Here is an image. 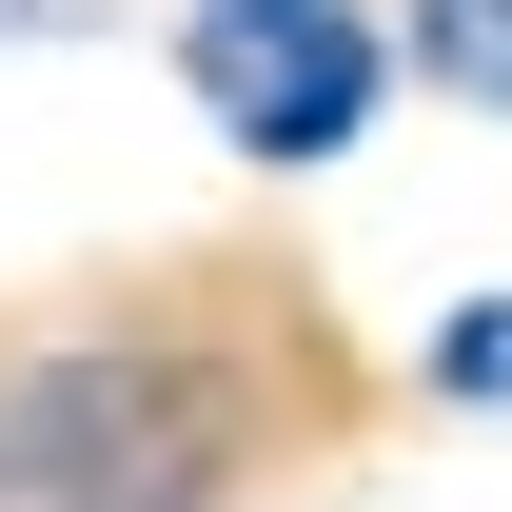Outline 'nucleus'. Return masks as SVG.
I'll return each mask as SVG.
<instances>
[{
    "label": "nucleus",
    "instance_id": "obj_4",
    "mask_svg": "<svg viewBox=\"0 0 512 512\" xmlns=\"http://www.w3.org/2000/svg\"><path fill=\"white\" fill-rule=\"evenodd\" d=\"M414 375H434L453 414H512V296H453V316H434V355H414Z\"/></svg>",
    "mask_w": 512,
    "mask_h": 512
},
{
    "label": "nucleus",
    "instance_id": "obj_5",
    "mask_svg": "<svg viewBox=\"0 0 512 512\" xmlns=\"http://www.w3.org/2000/svg\"><path fill=\"white\" fill-rule=\"evenodd\" d=\"M20 20H79V0H0V40H20Z\"/></svg>",
    "mask_w": 512,
    "mask_h": 512
},
{
    "label": "nucleus",
    "instance_id": "obj_1",
    "mask_svg": "<svg viewBox=\"0 0 512 512\" xmlns=\"http://www.w3.org/2000/svg\"><path fill=\"white\" fill-rule=\"evenodd\" d=\"M237 453H256V375L197 335L0 355V512H197Z\"/></svg>",
    "mask_w": 512,
    "mask_h": 512
},
{
    "label": "nucleus",
    "instance_id": "obj_3",
    "mask_svg": "<svg viewBox=\"0 0 512 512\" xmlns=\"http://www.w3.org/2000/svg\"><path fill=\"white\" fill-rule=\"evenodd\" d=\"M414 79L473 99V119H512V0H414Z\"/></svg>",
    "mask_w": 512,
    "mask_h": 512
},
{
    "label": "nucleus",
    "instance_id": "obj_2",
    "mask_svg": "<svg viewBox=\"0 0 512 512\" xmlns=\"http://www.w3.org/2000/svg\"><path fill=\"white\" fill-rule=\"evenodd\" d=\"M178 99L256 178H316V158L375 138L394 40H375V0H178Z\"/></svg>",
    "mask_w": 512,
    "mask_h": 512
}]
</instances>
